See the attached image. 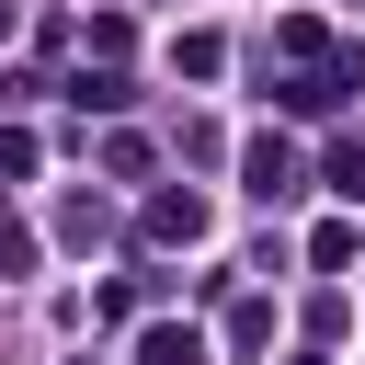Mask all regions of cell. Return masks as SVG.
Wrapping results in <instances>:
<instances>
[{"label":"cell","instance_id":"1","mask_svg":"<svg viewBox=\"0 0 365 365\" xmlns=\"http://www.w3.org/2000/svg\"><path fill=\"white\" fill-rule=\"evenodd\" d=\"M137 354H148V365H194V331H148Z\"/></svg>","mask_w":365,"mask_h":365}]
</instances>
